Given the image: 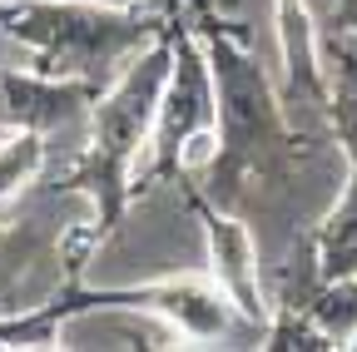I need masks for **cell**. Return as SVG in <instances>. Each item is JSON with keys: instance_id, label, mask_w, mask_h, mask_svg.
<instances>
[{"instance_id": "6da1fadb", "label": "cell", "mask_w": 357, "mask_h": 352, "mask_svg": "<svg viewBox=\"0 0 357 352\" xmlns=\"http://www.w3.org/2000/svg\"><path fill=\"white\" fill-rule=\"evenodd\" d=\"M10 35L30 50V65L40 75L95 79L105 70L119 75V65L154 40V25L139 10L89 6V0H30L15 10Z\"/></svg>"}, {"instance_id": "7a4b0ae2", "label": "cell", "mask_w": 357, "mask_h": 352, "mask_svg": "<svg viewBox=\"0 0 357 352\" xmlns=\"http://www.w3.org/2000/svg\"><path fill=\"white\" fill-rule=\"evenodd\" d=\"M169 65L174 50L169 45H144L139 55H129L119 65V75L109 79L105 100L95 105V119H89V144H95V159L109 169V184L129 179L139 154L149 149L154 119H159V100L169 84Z\"/></svg>"}, {"instance_id": "3957f363", "label": "cell", "mask_w": 357, "mask_h": 352, "mask_svg": "<svg viewBox=\"0 0 357 352\" xmlns=\"http://www.w3.org/2000/svg\"><path fill=\"white\" fill-rule=\"evenodd\" d=\"M144 303L154 313H164L174 323L178 337L189 342H238V337H268V328H258L253 318L238 313V303L223 293L213 278H199V273H178V278H164V283H149L144 288Z\"/></svg>"}, {"instance_id": "277c9868", "label": "cell", "mask_w": 357, "mask_h": 352, "mask_svg": "<svg viewBox=\"0 0 357 352\" xmlns=\"http://www.w3.org/2000/svg\"><path fill=\"white\" fill-rule=\"evenodd\" d=\"M204 268L238 303L243 318L268 328V303H263V278H258V243H253L243 218H234V213H208L204 218Z\"/></svg>"}, {"instance_id": "5b68a950", "label": "cell", "mask_w": 357, "mask_h": 352, "mask_svg": "<svg viewBox=\"0 0 357 352\" xmlns=\"http://www.w3.org/2000/svg\"><path fill=\"white\" fill-rule=\"evenodd\" d=\"M213 100L218 90L208 84V65L194 45H178L174 65H169V84H164V100H159V119H154V135H149V149L139 154V164H134V174H139L154 154H169L178 149V139L189 135L194 124H208L213 119ZM129 174V179H134Z\"/></svg>"}, {"instance_id": "8992f818", "label": "cell", "mask_w": 357, "mask_h": 352, "mask_svg": "<svg viewBox=\"0 0 357 352\" xmlns=\"http://www.w3.org/2000/svg\"><path fill=\"white\" fill-rule=\"evenodd\" d=\"M174 342L184 337L149 303L144 307L100 303V307H79V313L55 323V347H174Z\"/></svg>"}, {"instance_id": "52a82bcc", "label": "cell", "mask_w": 357, "mask_h": 352, "mask_svg": "<svg viewBox=\"0 0 357 352\" xmlns=\"http://www.w3.org/2000/svg\"><path fill=\"white\" fill-rule=\"evenodd\" d=\"M0 109L20 129H60L84 109V79H55V75H0Z\"/></svg>"}, {"instance_id": "ba28073f", "label": "cell", "mask_w": 357, "mask_h": 352, "mask_svg": "<svg viewBox=\"0 0 357 352\" xmlns=\"http://www.w3.org/2000/svg\"><path fill=\"white\" fill-rule=\"evenodd\" d=\"M318 258H323V283L357 273V164L347 174V184L337 194V208L328 213L323 238H318Z\"/></svg>"}, {"instance_id": "9c48e42d", "label": "cell", "mask_w": 357, "mask_h": 352, "mask_svg": "<svg viewBox=\"0 0 357 352\" xmlns=\"http://www.w3.org/2000/svg\"><path fill=\"white\" fill-rule=\"evenodd\" d=\"M278 10V50L293 79L318 84V45H312V20H307V0H273Z\"/></svg>"}, {"instance_id": "30bf717a", "label": "cell", "mask_w": 357, "mask_h": 352, "mask_svg": "<svg viewBox=\"0 0 357 352\" xmlns=\"http://www.w3.org/2000/svg\"><path fill=\"white\" fill-rule=\"evenodd\" d=\"M312 328L323 332V342H347L357 332V273L323 283V293L312 298Z\"/></svg>"}, {"instance_id": "8fae6325", "label": "cell", "mask_w": 357, "mask_h": 352, "mask_svg": "<svg viewBox=\"0 0 357 352\" xmlns=\"http://www.w3.org/2000/svg\"><path fill=\"white\" fill-rule=\"evenodd\" d=\"M40 164H45V139L35 135V129L0 139V204L15 199L35 174H40Z\"/></svg>"}, {"instance_id": "7c38bea8", "label": "cell", "mask_w": 357, "mask_h": 352, "mask_svg": "<svg viewBox=\"0 0 357 352\" xmlns=\"http://www.w3.org/2000/svg\"><path fill=\"white\" fill-rule=\"evenodd\" d=\"M223 159V129H218V119H208V124H194L184 139H178V149H174V164L184 169V174H204V169H213Z\"/></svg>"}, {"instance_id": "4fadbf2b", "label": "cell", "mask_w": 357, "mask_h": 352, "mask_svg": "<svg viewBox=\"0 0 357 352\" xmlns=\"http://www.w3.org/2000/svg\"><path fill=\"white\" fill-rule=\"evenodd\" d=\"M333 25L342 35H357V0H337V6H333Z\"/></svg>"}, {"instance_id": "5bb4252c", "label": "cell", "mask_w": 357, "mask_h": 352, "mask_svg": "<svg viewBox=\"0 0 357 352\" xmlns=\"http://www.w3.org/2000/svg\"><path fill=\"white\" fill-rule=\"evenodd\" d=\"M89 6H114V10H159L164 0H89Z\"/></svg>"}, {"instance_id": "9a60e30c", "label": "cell", "mask_w": 357, "mask_h": 352, "mask_svg": "<svg viewBox=\"0 0 357 352\" xmlns=\"http://www.w3.org/2000/svg\"><path fill=\"white\" fill-rule=\"evenodd\" d=\"M6 243H10V234H0V263H6Z\"/></svg>"}, {"instance_id": "2e32d148", "label": "cell", "mask_w": 357, "mask_h": 352, "mask_svg": "<svg viewBox=\"0 0 357 352\" xmlns=\"http://www.w3.org/2000/svg\"><path fill=\"white\" fill-rule=\"evenodd\" d=\"M342 347H352V352H357V332H352V337H347V342H342Z\"/></svg>"}]
</instances>
